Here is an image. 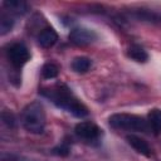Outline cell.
<instances>
[{
    "label": "cell",
    "instance_id": "6da1fadb",
    "mask_svg": "<svg viewBox=\"0 0 161 161\" xmlns=\"http://www.w3.org/2000/svg\"><path fill=\"white\" fill-rule=\"evenodd\" d=\"M44 94L49 97L58 107L67 109L75 117H84L88 114V109L86 108V106L82 104L77 98H74L69 89L64 86H58L54 89L44 92Z\"/></svg>",
    "mask_w": 161,
    "mask_h": 161
},
{
    "label": "cell",
    "instance_id": "7a4b0ae2",
    "mask_svg": "<svg viewBox=\"0 0 161 161\" xmlns=\"http://www.w3.org/2000/svg\"><path fill=\"white\" fill-rule=\"evenodd\" d=\"M21 123L30 133H42L45 127V111L39 102L29 103L21 112Z\"/></svg>",
    "mask_w": 161,
    "mask_h": 161
},
{
    "label": "cell",
    "instance_id": "3957f363",
    "mask_svg": "<svg viewBox=\"0 0 161 161\" xmlns=\"http://www.w3.org/2000/svg\"><path fill=\"white\" fill-rule=\"evenodd\" d=\"M109 125L113 128L127 130V131H137V132H147L148 122L140 116L128 114V113H116L112 114L108 119Z\"/></svg>",
    "mask_w": 161,
    "mask_h": 161
},
{
    "label": "cell",
    "instance_id": "277c9868",
    "mask_svg": "<svg viewBox=\"0 0 161 161\" xmlns=\"http://www.w3.org/2000/svg\"><path fill=\"white\" fill-rule=\"evenodd\" d=\"M8 58L15 68H21L30 58L28 48L21 43L13 44L8 50Z\"/></svg>",
    "mask_w": 161,
    "mask_h": 161
},
{
    "label": "cell",
    "instance_id": "5b68a950",
    "mask_svg": "<svg viewBox=\"0 0 161 161\" xmlns=\"http://www.w3.org/2000/svg\"><path fill=\"white\" fill-rule=\"evenodd\" d=\"M96 38H97L96 33L86 28H74L69 33V40L75 45H87L94 42Z\"/></svg>",
    "mask_w": 161,
    "mask_h": 161
},
{
    "label": "cell",
    "instance_id": "8992f818",
    "mask_svg": "<svg viewBox=\"0 0 161 161\" xmlns=\"http://www.w3.org/2000/svg\"><path fill=\"white\" fill-rule=\"evenodd\" d=\"M75 133L83 140H96L99 136V128L92 122H80L75 126Z\"/></svg>",
    "mask_w": 161,
    "mask_h": 161
},
{
    "label": "cell",
    "instance_id": "52a82bcc",
    "mask_svg": "<svg viewBox=\"0 0 161 161\" xmlns=\"http://www.w3.org/2000/svg\"><path fill=\"white\" fill-rule=\"evenodd\" d=\"M126 140H127V142H128L138 153L145 155V156H150V155H151V148H150L148 143H147L145 140H142L141 137L135 136V135H128V136L126 137Z\"/></svg>",
    "mask_w": 161,
    "mask_h": 161
},
{
    "label": "cell",
    "instance_id": "ba28073f",
    "mask_svg": "<svg viewBox=\"0 0 161 161\" xmlns=\"http://www.w3.org/2000/svg\"><path fill=\"white\" fill-rule=\"evenodd\" d=\"M57 40H58V35H57L55 30L52 29V28L44 29L39 34V36H38V42H39V44L43 48H50V47H53L57 43Z\"/></svg>",
    "mask_w": 161,
    "mask_h": 161
},
{
    "label": "cell",
    "instance_id": "9c48e42d",
    "mask_svg": "<svg viewBox=\"0 0 161 161\" xmlns=\"http://www.w3.org/2000/svg\"><path fill=\"white\" fill-rule=\"evenodd\" d=\"M147 122L152 132L155 135H158L161 132V109H151L147 116Z\"/></svg>",
    "mask_w": 161,
    "mask_h": 161
},
{
    "label": "cell",
    "instance_id": "30bf717a",
    "mask_svg": "<svg viewBox=\"0 0 161 161\" xmlns=\"http://www.w3.org/2000/svg\"><path fill=\"white\" fill-rule=\"evenodd\" d=\"M132 15L138 20H146V21H161V14L156 11H150L147 9H138L132 13Z\"/></svg>",
    "mask_w": 161,
    "mask_h": 161
},
{
    "label": "cell",
    "instance_id": "8fae6325",
    "mask_svg": "<svg viewBox=\"0 0 161 161\" xmlns=\"http://www.w3.org/2000/svg\"><path fill=\"white\" fill-rule=\"evenodd\" d=\"M91 59L87 57H78L72 62V69L77 73H86L91 68Z\"/></svg>",
    "mask_w": 161,
    "mask_h": 161
},
{
    "label": "cell",
    "instance_id": "7c38bea8",
    "mask_svg": "<svg viewBox=\"0 0 161 161\" xmlns=\"http://www.w3.org/2000/svg\"><path fill=\"white\" fill-rule=\"evenodd\" d=\"M128 57L132 58L136 62H140V63H145L148 59L147 52L143 48H141L140 45H132V47H130V49H128Z\"/></svg>",
    "mask_w": 161,
    "mask_h": 161
},
{
    "label": "cell",
    "instance_id": "4fadbf2b",
    "mask_svg": "<svg viewBox=\"0 0 161 161\" xmlns=\"http://www.w3.org/2000/svg\"><path fill=\"white\" fill-rule=\"evenodd\" d=\"M4 5L11 10V13H15V14H24L26 11V4L24 1H20V0H10V1H4Z\"/></svg>",
    "mask_w": 161,
    "mask_h": 161
},
{
    "label": "cell",
    "instance_id": "5bb4252c",
    "mask_svg": "<svg viewBox=\"0 0 161 161\" xmlns=\"http://www.w3.org/2000/svg\"><path fill=\"white\" fill-rule=\"evenodd\" d=\"M58 73H59V68L54 63H47L42 68V75L45 79H53L58 75Z\"/></svg>",
    "mask_w": 161,
    "mask_h": 161
},
{
    "label": "cell",
    "instance_id": "9a60e30c",
    "mask_svg": "<svg viewBox=\"0 0 161 161\" xmlns=\"http://www.w3.org/2000/svg\"><path fill=\"white\" fill-rule=\"evenodd\" d=\"M13 25H14V20H13L9 15L3 14V15L0 16V34H1V35L9 33V31L13 29Z\"/></svg>",
    "mask_w": 161,
    "mask_h": 161
},
{
    "label": "cell",
    "instance_id": "2e32d148",
    "mask_svg": "<svg viewBox=\"0 0 161 161\" xmlns=\"http://www.w3.org/2000/svg\"><path fill=\"white\" fill-rule=\"evenodd\" d=\"M1 118H3V121H4L5 125H8L9 127H14V125H15V118H14V116H13L11 112L4 111V112L1 113Z\"/></svg>",
    "mask_w": 161,
    "mask_h": 161
},
{
    "label": "cell",
    "instance_id": "e0dca14e",
    "mask_svg": "<svg viewBox=\"0 0 161 161\" xmlns=\"http://www.w3.org/2000/svg\"><path fill=\"white\" fill-rule=\"evenodd\" d=\"M53 153L58 155V156H67L69 153V147L67 145H60L53 148Z\"/></svg>",
    "mask_w": 161,
    "mask_h": 161
}]
</instances>
